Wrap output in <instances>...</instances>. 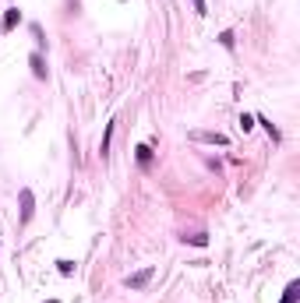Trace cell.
Returning <instances> with one entry per match:
<instances>
[{
	"mask_svg": "<svg viewBox=\"0 0 300 303\" xmlns=\"http://www.w3.org/2000/svg\"><path fill=\"white\" fill-rule=\"evenodd\" d=\"M32 211H36V198H32V190H21V226L32 222Z\"/></svg>",
	"mask_w": 300,
	"mask_h": 303,
	"instance_id": "1",
	"label": "cell"
},
{
	"mask_svg": "<svg viewBox=\"0 0 300 303\" xmlns=\"http://www.w3.org/2000/svg\"><path fill=\"white\" fill-rule=\"evenodd\" d=\"M152 279V268H145V271H138V275H127V285L131 289H141V285Z\"/></svg>",
	"mask_w": 300,
	"mask_h": 303,
	"instance_id": "2",
	"label": "cell"
},
{
	"mask_svg": "<svg viewBox=\"0 0 300 303\" xmlns=\"http://www.w3.org/2000/svg\"><path fill=\"white\" fill-rule=\"evenodd\" d=\"M32 74H36L39 81H46V64H42V57H39V53H32Z\"/></svg>",
	"mask_w": 300,
	"mask_h": 303,
	"instance_id": "3",
	"label": "cell"
},
{
	"mask_svg": "<svg viewBox=\"0 0 300 303\" xmlns=\"http://www.w3.org/2000/svg\"><path fill=\"white\" fill-rule=\"evenodd\" d=\"M198 141H208V145H226V138L222 134H194Z\"/></svg>",
	"mask_w": 300,
	"mask_h": 303,
	"instance_id": "4",
	"label": "cell"
},
{
	"mask_svg": "<svg viewBox=\"0 0 300 303\" xmlns=\"http://www.w3.org/2000/svg\"><path fill=\"white\" fill-rule=\"evenodd\" d=\"M18 21H21V14H18V11H7V18H4V25H0V28H14Z\"/></svg>",
	"mask_w": 300,
	"mask_h": 303,
	"instance_id": "5",
	"label": "cell"
},
{
	"mask_svg": "<svg viewBox=\"0 0 300 303\" xmlns=\"http://www.w3.org/2000/svg\"><path fill=\"white\" fill-rule=\"evenodd\" d=\"M282 303H297V282L286 285V296H282Z\"/></svg>",
	"mask_w": 300,
	"mask_h": 303,
	"instance_id": "6",
	"label": "cell"
},
{
	"mask_svg": "<svg viewBox=\"0 0 300 303\" xmlns=\"http://www.w3.org/2000/svg\"><path fill=\"white\" fill-rule=\"evenodd\" d=\"M219 42H222L226 50H233V32H222V36H219Z\"/></svg>",
	"mask_w": 300,
	"mask_h": 303,
	"instance_id": "7",
	"label": "cell"
},
{
	"mask_svg": "<svg viewBox=\"0 0 300 303\" xmlns=\"http://www.w3.org/2000/svg\"><path fill=\"white\" fill-rule=\"evenodd\" d=\"M184 240H191V244H198V247H205V233H194V236H184Z\"/></svg>",
	"mask_w": 300,
	"mask_h": 303,
	"instance_id": "8",
	"label": "cell"
},
{
	"mask_svg": "<svg viewBox=\"0 0 300 303\" xmlns=\"http://www.w3.org/2000/svg\"><path fill=\"white\" fill-rule=\"evenodd\" d=\"M194 11H198V14H205V0H194Z\"/></svg>",
	"mask_w": 300,
	"mask_h": 303,
	"instance_id": "9",
	"label": "cell"
},
{
	"mask_svg": "<svg viewBox=\"0 0 300 303\" xmlns=\"http://www.w3.org/2000/svg\"><path fill=\"white\" fill-rule=\"evenodd\" d=\"M50 303H57V300H50Z\"/></svg>",
	"mask_w": 300,
	"mask_h": 303,
	"instance_id": "10",
	"label": "cell"
}]
</instances>
